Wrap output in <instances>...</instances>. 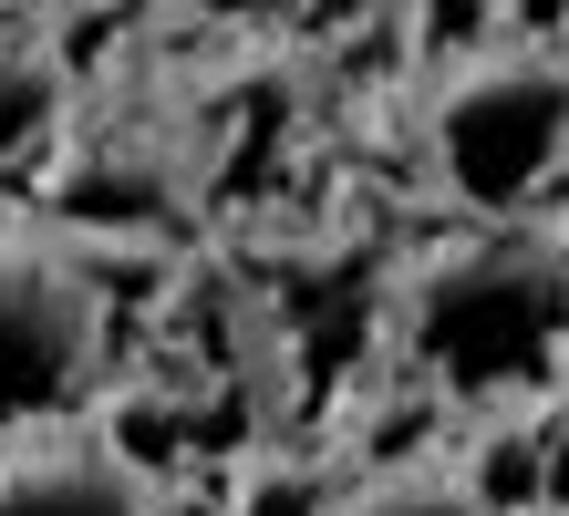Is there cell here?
<instances>
[{
  "mask_svg": "<svg viewBox=\"0 0 569 516\" xmlns=\"http://www.w3.org/2000/svg\"><path fill=\"white\" fill-rule=\"evenodd\" d=\"M52 134H62V62L31 42H0V217L52 165Z\"/></svg>",
  "mask_w": 569,
  "mask_h": 516,
  "instance_id": "5",
  "label": "cell"
},
{
  "mask_svg": "<svg viewBox=\"0 0 569 516\" xmlns=\"http://www.w3.org/2000/svg\"><path fill=\"white\" fill-rule=\"evenodd\" d=\"M405 352L435 393L466 403H549L569 383V249L518 237L487 217V237L435 249L405 290Z\"/></svg>",
  "mask_w": 569,
  "mask_h": 516,
  "instance_id": "1",
  "label": "cell"
},
{
  "mask_svg": "<svg viewBox=\"0 0 569 516\" xmlns=\"http://www.w3.org/2000/svg\"><path fill=\"white\" fill-rule=\"evenodd\" d=\"M435 176L477 217H528L569 176V42H477L456 52L425 114Z\"/></svg>",
  "mask_w": 569,
  "mask_h": 516,
  "instance_id": "2",
  "label": "cell"
},
{
  "mask_svg": "<svg viewBox=\"0 0 569 516\" xmlns=\"http://www.w3.org/2000/svg\"><path fill=\"white\" fill-rule=\"evenodd\" d=\"M104 383V290L62 237L0 217V444L73 424Z\"/></svg>",
  "mask_w": 569,
  "mask_h": 516,
  "instance_id": "3",
  "label": "cell"
},
{
  "mask_svg": "<svg viewBox=\"0 0 569 516\" xmlns=\"http://www.w3.org/2000/svg\"><path fill=\"white\" fill-rule=\"evenodd\" d=\"M0 516H166V496L104 424H52L0 444Z\"/></svg>",
  "mask_w": 569,
  "mask_h": 516,
  "instance_id": "4",
  "label": "cell"
},
{
  "mask_svg": "<svg viewBox=\"0 0 569 516\" xmlns=\"http://www.w3.org/2000/svg\"><path fill=\"white\" fill-rule=\"evenodd\" d=\"M539 434H549V496H569V383L539 403Z\"/></svg>",
  "mask_w": 569,
  "mask_h": 516,
  "instance_id": "8",
  "label": "cell"
},
{
  "mask_svg": "<svg viewBox=\"0 0 569 516\" xmlns=\"http://www.w3.org/2000/svg\"><path fill=\"white\" fill-rule=\"evenodd\" d=\"M331 516H487V496H477L466 465H383V475H362Z\"/></svg>",
  "mask_w": 569,
  "mask_h": 516,
  "instance_id": "6",
  "label": "cell"
},
{
  "mask_svg": "<svg viewBox=\"0 0 569 516\" xmlns=\"http://www.w3.org/2000/svg\"><path fill=\"white\" fill-rule=\"evenodd\" d=\"M331 506L342 496L311 465H239V486H228V516H331Z\"/></svg>",
  "mask_w": 569,
  "mask_h": 516,
  "instance_id": "7",
  "label": "cell"
}]
</instances>
